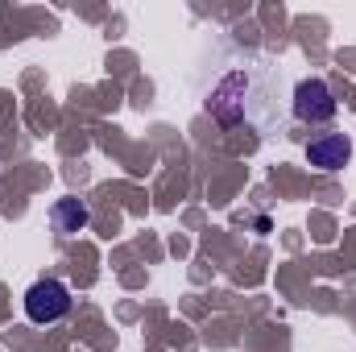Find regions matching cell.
Wrapping results in <instances>:
<instances>
[{
  "label": "cell",
  "mask_w": 356,
  "mask_h": 352,
  "mask_svg": "<svg viewBox=\"0 0 356 352\" xmlns=\"http://www.w3.org/2000/svg\"><path fill=\"white\" fill-rule=\"evenodd\" d=\"M286 71L277 58L257 50H228L216 58V75L203 91V108L224 129H257L269 133L286 116Z\"/></svg>",
  "instance_id": "cell-1"
},
{
  "label": "cell",
  "mask_w": 356,
  "mask_h": 352,
  "mask_svg": "<svg viewBox=\"0 0 356 352\" xmlns=\"http://www.w3.org/2000/svg\"><path fill=\"white\" fill-rule=\"evenodd\" d=\"M290 112L298 120H307V125H327L340 112V99H336V91L327 88V79L307 75V79H298L294 91H290Z\"/></svg>",
  "instance_id": "cell-2"
},
{
  "label": "cell",
  "mask_w": 356,
  "mask_h": 352,
  "mask_svg": "<svg viewBox=\"0 0 356 352\" xmlns=\"http://www.w3.org/2000/svg\"><path fill=\"white\" fill-rule=\"evenodd\" d=\"M67 311H71V290L58 278H42V282H33L25 290V315H29V323L50 328V323L67 319Z\"/></svg>",
  "instance_id": "cell-3"
},
{
  "label": "cell",
  "mask_w": 356,
  "mask_h": 352,
  "mask_svg": "<svg viewBox=\"0 0 356 352\" xmlns=\"http://www.w3.org/2000/svg\"><path fill=\"white\" fill-rule=\"evenodd\" d=\"M307 162L315 170H344L353 162V137L348 133H319L307 141Z\"/></svg>",
  "instance_id": "cell-4"
},
{
  "label": "cell",
  "mask_w": 356,
  "mask_h": 352,
  "mask_svg": "<svg viewBox=\"0 0 356 352\" xmlns=\"http://www.w3.org/2000/svg\"><path fill=\"white\" fill-rule=\"evenodd\" d=\"M50 220H54V232H58V237H79V232L88 228L91 211H88L83 199L67 195V199H58V203L50 207Z\"/></svg>",
  "instance_id": "cell-5"
}]
</instances>
